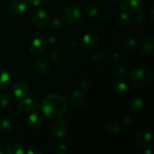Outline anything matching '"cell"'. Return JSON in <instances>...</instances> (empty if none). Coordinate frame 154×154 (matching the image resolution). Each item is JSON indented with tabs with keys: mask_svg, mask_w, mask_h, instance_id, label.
Here are the masks:
<instances>
[{
	"mask_svg": "<svg viewBox=\"0 0 154 154\" xmlns=\"http://www.w3.org/2000/svg\"><path fill=\"white\" fill-rule=\"evenodd\" d=\"M41 110L42 114L48 119H58L67 112L68 103L63 96L54 93L42 100Z\"/></svg>",
	"mask_w": 154,
	"mask_h": 154,
	"instance_id": "1",
	"label": "cell"
},
{
	"mask_svg": "<svg viewBox=\"0 0 154 154\" xmlns=\"http://www.w3.org/2000/svg\"><path fill=\"white\" fill-rule=\"evenodd\" d=\"M129 78L134 87L144 88L151 84L153 75V72L147 68H137L131 72Z\"/></svg>",
	"mask_w": 154,
	"mask_h": 154,
	"instance_id": "2",
	"label": "cell"
},
{
	"mask_svg": "<svg viewBox=\"0 0 154 154\" xmlns=\"http://www.w3.org/2000/svg\"><path fill=\"white\" fill-rule=\"evenodd\" d=\"M120 7L124 11L136 14L143 8V0H120Z\"/></svg>",
	"mask_w": 154,
	"mask_h": 154,
	"instance_id": "3",
	"label": "cell"
},
{
	"mask_svg": "<svg viewBox=\"0 0 154 154\" xmlns=\"http://www.w3.org/2000/svg\"><path fill=\"white\" fill-rule=\"evenodd\" d=\"M153 138V132L150 129L144 128L137 132L135 135V142L140 147H147L151 143Z\"/></svg>",
	"mask_w": 154,
	"mask_h": 154,
	"instance_id": "4",
	"label": "cell"
},
{
	"mask_svg": "<svg viewBox=\"0 0 154 154\" xmlns=\"http://www.w3.org/2000/svg\"><path fill=\"white\" fill-rule=\"evenodd\" d=\"M49 14L43 9H36L32 14L33 23L39 28H44L48 25L50 22Z\"/></svg>",
	"mask_w": 154,
	"mask_h": 154,
	"instance_id": "5",
	"label": "cell"
},
{
	"mask_svg": "<svg viewBox=\"0 0 154 154\" xmlns=\"http://www.w3.org/2000/svg\"><path fill=\"white\" fill-rule=\"evenodd\" d=\"M63 16L66 22L69 23H75L78 22L81 17V11L78 7L70 5L66 8L63 12Z\"/></svg>",
	"mask_w": 154,
	"mask_h": 154,
	"instance_id": "6",
	"label": "cell"
},
{
	"mask_svg": "<svg viewBox=\"0 0 154 154\" xmlns=\"http://www.w3.org/2000/svg\"><path fill=\"white\" fill-rule=\"evenodd\" d=\"M52 133L56 138H63L68 133L69 126L67 123L63 120H57L54 122L52 126Z\"/></svg>",
	"mask_w": 154,
	"mask_h": 154,
	"instance_id": "7",
	"label": "cell"
},
{
	"mask_svg": "<svg viewBox=\"0 0 154 154\" xmlns=\"http://www.w3.org/2000/svg\"><path fill=\"white\" fill-rule=\"evenodd\" d=\"M47 48V42L43 38H36L29 45V51L33 54L38 55L45 51Z\"/></svg>",
	"mask_w": 154,
	"mask_h": 154,
	"instance_id": "8",
	"label": "cell"
},
{
	"mask_svg": "<svg viewBox=\"0 0 154 154\" xmlns=\"http://www.w3.org/2000/svg\"><path fill=\"white\" fill-rule=\"evenodd\" d=\"M99 44V36L96 33L89 32L82 38V45L89 50L93 49Z\"/></svg>",
	"mask_w": 154,
	"mask_h": 154,
	"instance_id": "9",
	"label": "cell"
},
{
	"mask_svg": "<svg viewBox=\"0 0 154 154\" xmlns=\"http://www.w3.org/2000/svg\"><path fill=\"white\" fill-rule=\"evenodd\" d=\"M38 107V103L32 99H26L21 101L18 104V110L21 112L28 113L35 111Z\"/></svg>",
	"mask_w": 154,
	"mask_h": 154,
	"instance_id": "10",
	"label": "cell"
},
{
	"mask_svg": "<svg viewBox=\"0 0 154 154\" xmlns=\"http://www.w3.org/2000/svg\"><path fill=\"white\" fill-rule=\"evenodd\" d=\"M14 95L17 98H23L29 95V90L26 84L23 82H16L12 87Z\"/></svg>",
	"mask_w": 154,
	"mask_h": 154,
	"instance_id": "11",
	"label": "cell"
},
{
	"mask_svg": "<svg viewBox=\"0 0 154 154\" xmlns=\"http://www.w3.org/2000/svg\"><path fill=\"white\" fill-rule=\"evenodd\" d=\"M28 5L26 1L23 0H15L12 2L9 5V10L14 14H22L26 11Z\"/></svg>",
	"mask_w": 154,
	"mask_h": 154,
	"instance_id": "12",
	"label": "cell"
},
{
	"mask_svg": "<svg viewBox=\"0 0 154 154\" xmlns=\"http://www.w3.org/2000/svg\"><path fill=\"white\" fill-rule=\"evenodd\" d=\"M71 101L78 108L84 107L86 104V97L80 90H75L71 95Z\"/></svg>",
	"mask_w": 154,
	"mask_h": 154,
	"instance_id": "13",
	"label": "cell"
},
{
	"mask_svg": "<svg viewBox=\"0 0 154 154\" xmlns=\"http://www.w3.org/2000/svg\"><path fill=\"white\" fill-rule=\"evenodd\" d=\"M105 129L108 133L110 135H117L120 133L121 132V126L120 123L116 120H108L105 123Z\"/></svg>",
	"mask_w": 154,
	"mask_h": 154,
	"instance_id": "14",
	"label": "cell"
},
{
	"mask_svg": "<svg viewBox=\"0 0 154 154\" xmlns=\"http://www.w3.org/2000/svg\"><path fill=\"white\" fill-rule=\"evenodd\" d=\"M43 122V117L42 114L38 111L32 112L27 119L28 125L32 128H37L42 125Z\"/></svg>",
	"mask_w": 154,
	"mask_h": 154,
	"instance_id": "15",
	"label": "cell"
},
{
	"mask_svg": "<svg viewBox=\"0 0 154 154\" xmlns=\"http://www.w3.org/2000/svg\"><path fill=\"white\" fill-rule=\"evenodd\" d=\"M34 68L36 72H38V73L45 74L49 72L51 66V63L48 60H45V59H40L35 63Z\"/></svg>",
	"mask_w": 154,
	"mask_h": 154,
	"instance_id": "16",
	"label": "cell"
},
{
	"mask_svg": "<svg viewBox=\"0 0 154 154\" xmlns=\"http://www.w3.org/2000/svg\"><path fill=\"white\" fill-rule=\"evenodd\" d=\"M11 82V75L7 69L0 68V90L7 88Z\"/></svg>",
	"mask_w": 154,
	"mask_h": 154,
	"instance_id": "17",
	"label": "cell"
},
{
	"mask_svg": "<svg viewBox=\"0 0 154 154\" xmlns=\"http://www.w3.org/2000/svg\"><path fill=\"white\" fill-rule=\"evenodd\" d=\"M153 38H149L146 39L142 45V51L144 54L147 56H153L154 54V48H153Z\"/></svg>",
	"mask_w": 154,
	"mask_h": 154,
	"instance_id": "18",
	"label": "cell"
},
{
	"mask_svg": "<svg viewBox=\"0 0 154 154\" xmlns=\"http://www.w3.org/2000/svg\"><path fill=\"white\" fill-rule=\"evenodd\" d=\"M129 90V83L126 80H120L115 84V91L117 94H125Z\"/></svg>",
	"mask_w": 154,
	"mask_h": 154,
	"instance_id": "19",
	"label": "cell"
},
{
	"mask_svg": "<svg viewBox=\"0 0 154 154\" xmlns=\"http://www.w3.org/2000/svg\"><path fill=\"white\" fill-rule=\"evenodd\" d=\"M24 153L23 147L17 143H11L6 147V153L8 154H24Z\"/></svg>",
	"mask_w": 154,
	"mask_h": 154,
	"instance_id": "20",
	"label": "cell"
},
{
	"mask_svg": "<svg viewBox=\"0 0 154 154\" xmlns=\"http://www.w3.org/2000/svg\"><path fill=\"white\" fill-rule=\"evenodd\" d=\"M84 13L88 17H95L99 13V8L94 4H90L85 6L84 8Z\"/></svg>",
	"mask_w": 154,
	"mask_h": 154,
	"instance_id": "21",
	"label": "cell"
},
{
	"mask_svg": "<svg viewBox=\"0 0 154 154\" xmlns=\"http://www.w3.org/2000/svg\"><path fill=\"white\" fill-rule=\"evenodd\" d=\"M144 105V102L140 98H135L130 101L129 104V108L132 112H137L139 111Z\"/></svg>",
	"mask_w": 154,
	"mask_h": 154,
	"instance_id": "22",
	"label": "cell"
},
{
	"mask_svg": "<svg viewBox=\"0 0 154 154\" xmlns=\"http://www.w3.org/2000/svg\"><path fill=\"white\" fill-rule=\"evenodd\" d=\"M122 47L123 48H124L126 51H134L135 49L137 48V44L136 41L134 38H125L124 40L121 43Z\"/></svg>",
	"mask_w": 154,
	"mask_h": 154,
	"instance_id": "23",
	"label": "cell"
},
{
	"mask_svg": "<svg viewBox=\"0 0 154 154\" xmlns=\"http://www.w3.org/2000/svg\"><path fill=\"white\" fill-rule=\"evenodd\" d=\"M11 99L10 96L4 93H0V106L3 108H8L11 105Z\"/></svg>",
	"mask_w": 154,
	"mask_h": 154,
	"instance_id": "24",
	"label": "cell"
},
{
	"mask_svg": "<svg viewBox=\"0 0 154 154\" xmlns=\"http://www.w3.org/2000/svg\"><path fill=\"white\" fill-rule=\"evenodd\" d=\"M118 20L120 23L123 24V25H129V24L132 23L133 18H132V16L131 15L130 13L125 11L123 13L120 14L118 17Z\"/></svg>",
	"mask_w": 154,
	"mask_h": 154,
	"instance_id": "25",
	"label": "cell"
},
{
	"mask_svg": "<svg viewBox=\"0 0 154 154\" xmlns=\"http://www.w3.org/2000/svg\"><path fill=\"white\" fill-rule=\"evenodd\" d=\"M11 129V123L8 120L3 119L0 120V132L2 134L8 133Z\"/></svg>",
	"mask_w": 154,
	"mask_h": 154,
	"instance_id": "26",
	"label": "cell"
},
{
	"mask_svg": "<svg viewBox=\"0 0 154 154\" xmlns=\"http://www.w3.org/2000/svg\"><path fill=\"white\" fill-rule=\"evenodd\" d=\"M107 58L106 53L104 51H99L93 55V61L96 63H101Z\"/></svg>",
	"mask_w": 154,
	"mask_h": 154,
	"instance_id": "27",
	"label": "cell"
},
{
	"mask_svg": "<svg viewBox=\"0 0 154 154\" xmlns=\"http://www.w3.org/2000/svg\"><path fill=\"white\" fill-rule=\"evenodd\" d=\"M113 72H114V75H117V76H122L123 75H126V73L127 72V69L124 66L117 65L113 69Z\"/></svg>",
	"mask_w": 154,
	"mask_h": 154,
	"instance_id": "28",
	"label": "cell"
},
{
	"mask_svg": "<svg viewBox=\"0 0 154 154\" xmlns=\"http://www.w3.org/2000/svg\"><path fill=\"white\" fill-rule=\"evenodd\" d=\"M68 151V147L65 143H60L56 147V152L59 154H66Z\"/></svg>",
	"mask_w": 154,
	"mask_h": 154,
	"instance_id": "29",
	"label": "cell"
},
{
	"mask_svg": "<svg viewBox=\"0 0 154 154\" xmlns=\"http://www.w3.org/2000/svg\"><path fill=\"white\" fill-rule=\"evenodd\" d=\"M137 15L135 16V20L138 23H143L146 21V15L144 12L139 11L136 13Z\"/></svg>",
	"mask_w": 154,
	"mask_h": 154,
	"instance_id": "30",
	"label": "cell"
},
{
	"mask_svg": "<svg viewBox=\"0 0 154 154\" xmlns=\"http://www.w3.org/2000/svg\"><path fill=\"white\" fill-rule=\"evenodd\" d=\"M43 151L41 148L38 147H29L27 150V154H42Z\"/></svg>",
	"mask_w": 154,
	"mask_h": 154,
	"instance_id": "31",
	"label": "cell"
},
{
	"mask_svg": "<svg viewBox=\"0 0 154 154\" xmlns=\"http://www.w3.org/2000/svg\"><path fill=\"white\" fill-rule=\"evenodd\" d=\"M52 26L56 29H60L63 26V23H62V21L60 19H58V18H54L52 21Z\"/></svg>",
	"mask_w": 154,
	"mask_h": 154,
	"instance_id": "32",
	"label": "cell"
},
{
	"mask_svg": "<svg viewBox=\"0 0 154 154\" xmlns=\"http://www.w3.org/2000/svg\"><path fill=\"white\" fill-rule=\"evenodd\" d=\"M26 2L28 5L38 6L42 3V0H26Z\"/></svg>",
	"mask_w": 154,
	"mask_h": 154,
	"instance_id": "33",
	"label": "cell"
},
{
	"mask_svg": "<svg viewBox=\"0 0 154 154\" xmlns=\"http://www.w3.org/2000/svg\"><path fill=\"white\" fill-rule=\"evenodd\" d=\"M81 89L84 90H89L90 87V82L89 81H87V80H86V81H83L81 83Z\"/></svg>",
	"mask_w": 154,
	"mask_h": 154,
	"instance_id": "34",
	"label": "cell"
},
{
	"mask_svg": "<svg viewBox=\"0 0 154 154\" xmlns=\"http://www.w3.org/2000/svg\"><path fill=\"white\" fill-rule=\"evenodd\" d=\"M50 57H51V60L54 62H57L59 60H60V54L57 52H53L52 54L50 55Z\"/></svg>",
	"mask_w": 154,
	"mask_h": 154,
	"instance_id": "35",
	"label": "cell"
},
{
	"mask_svg": "<svg viewBox=\"0 0 154 154\" xmlns=\"http://www.w3.org/2000/svg\"><path fill=\"white\" fill-rule=\"evenodd\" d=\"M48 40L49 42V43L51 44V45H56L58 42V39L55 36H50L48 38Z\"/></svg>",
	"mask_w": 154,
	"mask_h": 154,
	"instance_id": "36",
	"label": "cell"
},
{
	"mask_svg": "<svg viewBox=\"0 0 154 154\" xmlns=\"http://www.w3.org/2000/svg\"><path fill=\"white\" fill-rule=\"evenodd\" d=\"M123 123L126 125H129L131 123H132V117H126L124 119H123Z\"/></svg>",
	"mask_w": 154,
	"mask_h": 154,
	"instance_id": "37",
	"label": "cell"
},
{
	"mask_svg": "<svg viewBox=\"0 0 154 154\" xmlns=\"http://www.w3.org/2000/svg\"><path fill=\"white\" fill-rule=\"evenodd\" d=\"M120 57V54L117 52H114V54L111 55V58L114 60H118Z\"/></svg>",
	"mask_w": 154,
	"mask_h": 154,
	"instance_id": "38",
	"label": "cell"
},
{
	"mask_svg": "<svg viewBox=\"0 0 154 154\" xmlns=\"http://www.w3.org/2000/svg\"><path fill=\"white\" fill-rule=\"evenodd\" d=\"M71 45L72 47H78L79 45V42H78V39H74V40L72 41L71 42Z\"/></svg>",
	"mask_w": 154,
	"mask_h": 154,
	"instance_id": "39",
	"label": "cell"
},
{
	"mask_svg": "<svg viewBox=\"0 0 154 154\" xmlns=\"http://www.w3.org/2000/svg\"><path fill=\"white\" fill-rule=\"evenodd\" d=\"M144 154H152V151L150 148H146L144 151Z\"/></svg>",
	"mask_w": 154,
	"mask_h": 154,
	"instance_id": "40",
	"label": "cell"
},
{
	"mask_svg": "<svg viewBox=\"0 0 154 154\" xmlns=\"http://www.w3.org/2000/svg\"><path fill=\"white\" fill-rule=\"evenodd\" d=\"M150 17H151L152 21H153V8L152 9V11H151V14H150Z\"/></svg>",
	"mask_w": 154,
	"mask_h": 154,
	"instance_id": "41",
	"label": "cell"
},
{
	"mask_svg": "<svg viewBox=\"0 0 154 154\" xmlns=\"http://www.w3.org/2000/svg\"><path fill=\"white\" fill-rule=\"evenodd\" d=\"M3 153V150L2 149V147H0V154H2Z\"/></svg>",
	"mask_w": 154,
	"mask_h": 154,
	"instance_id": "42",
	"label": "cell"
},
{
	"mask_svg": "<svg viewBox=\"0 0 154 154\" xmlns=\"http://www.w3.org/2000/svg\"><path fill=\"white\" fill-rule=\"evenodd\" d=\"M111 1H114V2H116V1H118V0H111Z\"/></svg>",
	"mask_w": 154,
	"mask_h": 154,
	"instance_id": "43",
	"label": "cell"
}]
</instances>
